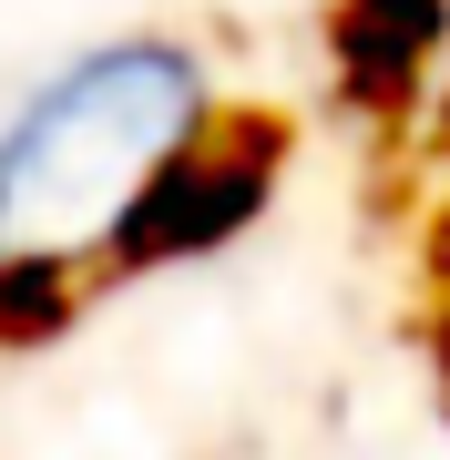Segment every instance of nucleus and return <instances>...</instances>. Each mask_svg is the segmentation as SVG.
<instances>
[{
	"label": "nucleus",
	"instance_id": "obj_1",
	"mask_svg": "<svg viewBox=\"0 0 450 460\" xmlns=\"http://www.w3.org/2000/svg\"><path fill=\"white\" fill-rule=\"evenodd\" d=\"M216 113V51L184 31H113L62 51L0 113V256L102 287L123 215Z\"/></svg>",
	"mask_w": 450,
	"mask_h": 460
},
{
	"label": "nucleus",
	"instance_id": "obj_2",
	"mask_svg": "<svg viewBox=\"0 0 450 460\" xmlns=\"http://www.w3.org/2000/svg\"><path fill=\"white\" fill-rule=\"evenodd\" d=\"M287 113H256V102H225L195 144L174 154L164 174L144 184V205L123 215L113 256H102V287L113 277H154V266H184V256H216L256 215L277 205V174H287Z\"/></svg>",
	"mask_w": 450,
	"mask_h": 460
},
{
	"label": "nucleus",
	"instance_id": "obj_3",
	"mask_svg": "<svg viewBox=\"0 0 450 460\" xmlns=\"http://www.w3.org/2000/svg\"><path fill=\"white\" fill-rule=\"evenodd\" d=\"M440 41H450V0H338V11H328L338 83H349L358 102H379V113L430 83Z\"/></svg>",
	"mask_w": 450,
	"mask_h": 460
}]
</instances>
